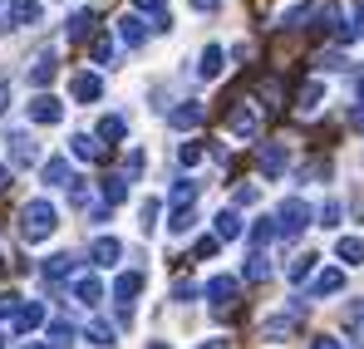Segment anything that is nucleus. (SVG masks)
Wrapping results in <instances>:
<instances>
[{
    "label": "nucleus",
    "mask_w": 364,
    "mask_h": 349,
    "mask_svg": "<svg viewBox=\"0 0 364 349\" xmlns=\"http://www.w3.org/2000/svg\"><path fill=\"white\" fill-rule=\"evenodd\" d=\"M60 227V212H55V202H45V197H35V202H25L20 207V236L35 246V241H45V236H55Z\"/></svg>",
    "instance_id": "f257e3e1"
},
{
    "label": "nucleus",
    "mask_w": 364,
    "mask_h": 349,
    "mask_svg": "<svg viewBox=\"0 0 364 349\" xmlns=\"http://www.w3.org/2000/svg\"><path fill=\"white\" fill-rule=\"evenodd\" d=\"M305 222H310V207H305L301 197H291V202H281V212H276V236L296 241V236L305 232Z\"/></svg>",
    "instance_id": "f03ea898"
},
{
    "label": "nucleus",
    "mask_w": 364,
    "mask_h": 349,
    "mask_svg": "<svg viewBox=\"0 0 364 349\" xmlns=\"http://www.w3.org/2000/svg\"><path fill=\"white\" fill-rule=\"evenodd\" d=\"M143 291V271H128L114 281V300H119V315L123 320H133V295Z\"/></svg>",
    "instance_id": "7ed1b4c3"
},
{
    "label": "nucleus",
    "mask_w": 364,
    "mask_h": 349,
    "mask_svg": "<svg viewBox=\"0 0 364 349\" xmlns=\"http://www.w3.org/2000/svg\"><path fill=\"white\" fill-rule=\"evenodd\" d=\"M207 300H212L217 310H232V300H237V276H212V281H207Z\"/></svg>",
    "instance_id": "20e7f679"
},
{
    "label": "nucleus",
    "mask_w": 364,
    "mask_h": 349,
    "mask_svg": "<svg viewBox=\"0 0 364 349\" xmlns=\"http://www.w3.org/2000/svg\"><path fill=\"white\" fill-rule=\"evenodd\" d=\"M256 163H261V173H266V177H281V173H286V163H291V158H286V143H266V148L256 153Z\"/></svg>",
    "instance_id": "39448f33"
},
{
    "label": "nucleus",
    "mask_w": 364,
    "mask_h": 349,
    "mask_svg": "<svg viewBox=\"0 0 364 349\" xmlns=\"http://www.w3.org/2000/svg\"><path fill=\"white\" fill-rule=\"evenodd\" d=\"M40 20V0H10V10H5V25H35Z\"/></svg>",
    "instance_id": "423d86ee"
},
{
    "label": "nucleus",
    "mask_w": 364,
    "mask_h": 349,
    "mask_svg": "<svg viewBox=\"0 0 364 349\" xmlns=\"http://www.w3.org/2000/svg\"><path fill=\"white\" fill-rule=\"evenodd\" d=\"M30 118H35V123H60V118H64V104L55 99V94H40V99L30 104Z\"/></svg>",
    "instance_id": "0eeeda50"
},
{
    "label": "nucleus",
    "mask_w": 364,
    "mask_h": 349,
    "mask_svg": "<svg viewBox=\"0 0 364 349\" xmlns=\"http://www.w3.org/2000/svg\"><path fill=\"white\" fill-rule=\"evenodd\" d=\"M69 89H74V99H79V104H94V99L104 94V79H99V74H74V84H69Z\"/></svg>",
    "instance_id": "6e6552de"
},
{
    "label": "nucleus",
    "mask_w": 364,
    "mask_h": 349,
    "mask_svg": "<svg viewBox=\"0 0 364 349\" xmlns=\"http://www.w3.org/2000/svg\"><path fill=\"white\" fill-rule=\"evenodd\" d=\"M40 325H45V305H40V300H30V305L15 310V330H20V335H30V330H40Z\"/></svg>",
    "instance_id": "1a4fd4ad"
},
{
    "label": "nucleus",
    "mask_w": 364,
    "mask_h": 349,
    "mask_svg": "<svg viewBox=\"0 0 364 349\" xmlns=\"http://www.w3.org/2000/svg\"><path fill=\"white\" fill-rule=\"evenodd\" d=\"M55 74H60V59H55V50H45V55L35 59V69H30V84H35V89H45Z\"/></svg>",
    "instance_id": "9d476101"
},
{
    "label": "nucleus",
    "mask_w": 364,
    "mask_h": 349,
    "mask_svg": "<svg viewBox=\"0 0 364 349\" xmlns=\"http://www.w3.org/2000/svg\"><path fill=\"white\" fill-rule=\"evenodd\" d=\"M335 261H345V266H364V241H360V236H340V241H335Z\"/></svg>",
    "instance_id": "9b49d317"
},
{
    "label": "nucleus",
    "mask_w": 364,
    "mask_h": 349,
    "mask_svg": "<svg viewBox=\"0 0 364 349\" xmlns=\"http://www.w3.org/2000/svg\"><path fill=\"white\" fill-rule=\"evenodd\" d=\"M35 158H40V153H35L30 133H15V138H10V163H15V168H30Z\"/></svg>",
    "instance_id": "f8f14e48"
},
{
    "label": "nucleus",
    "mask_w": 364,
    "mask_h": 349,
    "mask_svg": "<svg viewBox=\"0 0 364 349\" xmlns=\"http://www.w3.org/2000/svg\"><path fill=\"white\" fill-rule=\"evenodd\" d=\"M119 40L128 45V50H138V45L148 40V30H143V20H138V15H123V20H119Z\"/></svg>",
    "instance_id": "ddd939ff"
},
{
    "label": "nucleus",
    "mask_w": 364,
    "mask_h": 349,
    "mask_svg": "<svg viewBox=\"0 0 364 349\" xmlns=\"http://www.w3.org/2000/svg\"><path fill=\"white\" fill-rule=\"evenodd\" d=\"M202 114H207V109L187 99V104H178V109L168 114V123H173V128H197V123H202Z\"/></svg>",
    "instance_id": "4468645a"
},
{
    "label": "nucleus",
    "mask_w": 364,
    "mask_h": 349,
    "mask_svg": "<svg viewBox=\"0 0 364 349\" xmlns=\"http://www.w3.org/2000/svg\"><path fill=\"white\" fill-rule=\"evenodd\" d=\"M69 153H74V158H84V163H99V158H104V148H99V138H89V133H79V138H69Z\"/></svg>",
    "instance_id": "2eb2a0df"
},
{
    "label": "nucleus",
    "mask_w": 364,
    "mask_h": 349,
    "mask_svg": "<svg viewBox=\"0 0 364 349\" xmlns=\"http://www.w3.org/2000/svg\"><path fill=\"white\" fill-rule=\"evenodd\" d=\"M89 256H94V266H114V261H119V256H123V246H119V241H114V236H99Z\"/></svg>",
    "instance_id": "dca6fc26"
},
{
    "label": "nucleus",
    "mask_w": 364,
    "mask_h": 349,
    "mask_svg": "<svg viewBox=\"0 0 364 349\" xmlns=\"http://www.w3.org/2000/svg\"><path fill=\"white\" fill-rule=\"evenodd\" d=\"M89 30H94V10H74V15H69V25H64V35H69V40H84Z\"/></svg>",
    "instance_id": "f3484780"
},
{
    "label": "nucleus",
    "mask_w": 364,
    "mask_h": 349,
    "mask_svg": "<svg viewBox=\"0 0 364 349\" xmlns=\"http://www.w3.org/2000/svg\"><path fill=\"white\" fill-rule=\"evenodd\" d=\"M197 74H202V79H222V50H217V45H207V50H202Z\"/></svg>",
    "instance_id": "a211bd4d"
},
{
    "label": "nucleus",
    "mask_w": 364,
    "mask_h": 349,
    "mask_svg": "<svg viewBox=\"0 0 364 349\" xmlns=\"http://www.w3.org/2000/svg\"><path fill=\"white\" fill-rule=\"evenodd\" d=\"M45 182H50V187H69V182H74V177H69V163H64V158H50V163H45Z\"/></svg>",
    "instance_id": "6ab92c4d"
},
{
    "label": "nucleus",
    "mask_w": 364,
    "mask_h": 349,
    "mask_svg": "<svg viewBox=\"0 0 364 349\" xmlns=\"http://www.w3.org/2000/svg\"><path fill=\"white\" fill-rule=\"evenodd\" d=\"M256 128H261V123H256L251 109H237V114H232V133H237V138H256Z\"/></svg>",
    "instance_id": "aec40b11"
},
{
    "label": "nucleus",
    "mask_w": 364,
    "mask_h": 349,
    "mask_svg": "<svg viewBox=\"0 0 364 349\" xmlns=\"http://www.w3.org/2000/svg\"><path fill=\"white\" fill-rule=\"evenodd\" d=\"M232 236H242V217L237 212H217V241H232Z\"/></svg>",
    "instance_id": "412c9836"
},
{
    "label": "nucleus",
    "mask_w": 364,
    "mask_h": 349,
    "mask_svg": "<svg viewBox=\"0 0 364 349\" xmlns=\"http://www.w3.org/2000/svg\"><path fill=\"white\" fill-rule=\"evenodd\" d=\"M74 295H79L84 305H99V300H104V286H99L94 276H84V281H74Z\"/></svg>",
    "instance_id": "4be33fe9"
},
{
    "label": "nucleus",
    "mask_w": 364,
    "mask_h": 349,
    "mask_svg": "<svg viewBox=\"0 0 364 349\" xmlns=\"http://www.w3.org/2000/svg\"><path fill=\"white\" fill-rule=\"evenodd\" d=\"M69 271H74V256H50L45 261V281H64Z\"/></svg>",
    "instance_id": "5701e85b"
},
{
    "label": "nucleus",
    "mask_w": 364,
    "mask_h": 349,
    "mask_svg": "<svg viewBox=\"0 0 364 349\" xmlns=\"http://www.w3.org/2000/svg\"><path fill=\"white\" fill-rule=\"evenodd\" d=\"M320 99H325V84H320V79H310V84L301 89V109H305V114H310V109H320Z\"/></svg>",
    "instance_id": "b1692460"
},
{
    "label": "nucleus",
    "mask_w": 364,
    "mask_h": 349,
    "mask_svg": "<svg viewBox=\"0 0 364 349\" xmlns=\"http://www.w3.org/2000/svg\"><path fill=\"white\" fill-rule=\"evenodd\" d=\"M340 286H345V276H340V271H320V276H315V295H335Z\"/></svg>",
    "instance_id": "393cba45"
},
{
    "label": "nucleus",
    "mask_w": 364,
    "mask_h": 349,
    "mask_svg": "<svg viewBox=\"0 0 364 349\" xmlns=\"http://www.w3.org/2000/svg\"><path fill=\"white\" fill-rule=\"evenodd\" d=\"M128 197V177H104V202L114 207V202H123Z\"/></svg>",
    "instance_id": "a878e982"
},
{
    "label": "nucleus",
    "mask_w": 364,
    "mask_h": 349,
    "mask_svg": "<svg viewBox=\"0 0 364 349\" xmlns=\"http://www.w3.org/2000/svg\"><path fill=\"white\" fill-rule=\"evenodd\" d=\"M192 197H197V182H192V177H182L178 187H173V207H178V212H182V207H192Z\"/></svg>",
    "instance_id": "bb28decb"
},
{
    "label": "nucleus",
    "mask_w": 364,
    "mask_h": 349,
    "mask_svg": "<svg viewBox=\"0 0 364 349\" xmlns=\"http://www.w3.org/2000/svg\"><path fill=\"white\" fill-rule=\"evenodd\" d=\"M143 15H158V30H168V0H133Z\"/></svg>",
    "instance_id": "cd10ccee"
},
{
    "label": "nucleus",
    "mask_w": 364,
    "mask_h": 349,
    "mask_svg": "<svg viewBox=\"0 0 364 349\" xmlns=\"http://www.w3.org/2000/svg\"><path fill=\"white\" fill-rule=\"evenodd\" d=\"M158 212H163V202H158V197H148V202L138 207V217H143V232H153V227H158Z\"/></svg>",
    "instance_id": "c85d7f7f"
},
{
    "label": "nucleus",
    "mask_w": 364,
    "mask_h": 349,
    "mask_svg": "<svg viewBox=\"0 0 364 349\" xmlns=\"http://www.w3.org/2000/svg\"><path fill=\"white\" fill-rule=\"evenodd\" d=\"M89 345H114V325H104V320H94V325H89Z\"/></svg>",
    "instance_id": "c756f323"
},
{
    "label": "nucleus",
    "mask_w": 364,
    "mask_h": 349,
    "mask_svg": "<svg viewBox=\"0 0 364 349\" xmlns=\"http://www.w3.org/2000/svg\"><path fill=\"white\" fill-rule=\"evenodd\" d=\"M123 133H128V123H123L119 114H109L104 123H99V138H123Z\"/></svg>",
    "instance_id": "7c9ffc66"
},
{
    "label": "nucleus",
    "mask_w": 364,
    "mask_h": 349,
    "mask_svg": "<svg viewBox=\"0 0 364 349\" xmlns=\"http://www.w3.org/2000/svg\"><path fill=\"white\" fill-rule=\"evenodd\" d=\"M271 276V266H266V256L261 251H251V266H246V281H266Z\"/></svg>",
    "instance_id": "2f4dec72"
},
{
    "label": "nucleus",
    "mask_w": 364,
    "mask_h": 349,
    "mask_svg": "<svg viewBox=\"0 0 364 349\" xmlns=\"http://www.w3.org/2000/svg\"><path fill=\"white\" fill-rule=\"evenodd\" d=\"M178 163H182V168H197V163H202V143H182Z\"/></svg>",
    "instance_id": "473e14b6"
},
{
    "label": "nucleus",
    "mask_w": 364,
    "mask_h": 349,
    "mask_svg": "<svg viewBox=\"0 0 364 349\" xmlns=\"http://www.w3.org/2000/svg\"><path fill=\"white\" fill-rule=\"evenodd\" d=\"M94 64H114V40H109V35L94 40Z\"/></svg>",
    "instance_id": "72a5a7b5"
},
{
    "label": "nucleus",
    "mask_w": 364,
    "mask_h": 349,
    "mask_svg": "<svg viewBox=\"0 0 364 349\" xmlns=\"http://www.w3.org/2000/svg\"><path fill=\"white\" fill-rule=\"evenodd\" d=\"M69 340H74V325L55 320V325H50V345H69Z\"/></svg>",
    "instance_id": "f704fd0d"
},
{
    "label": "nucleus",
    "mask_w": 364,
    "mask_h": 349,
    "mask_svg": "<svg viewBox=\"0 0 364 349\" xmlns=\"http://www.w3.org/2000/svg\"><path fill=\"white\" fill-rule=\"evenodd\" d=\"M310 266H315V256H301V261H291V271H286V276H291V281H305V276H310Z\"/></svg>",
    "instance_id": "c9c22d12"
},
{
    "label": "nucleus",
    "mask_w": 364,
    "mask_h": 349,
    "mask_svg": "<svg viewBox=\"0 0 364 349\" xmlns=\"http://www.w3.org/2000/svg\"><path fill=\"white\" fill-rule=\"evenodd\" d=\"M217 246H222L217 236H202V241H197V261H212V256H217Z\"/></svg>",
    "instance_id": "e433bc0d"
},
{
    "label": "nucleus",
    "mask_w": 364,
    "mask_h": 349,
    "mask_svg": "<svg viewBox=\"0 0 364 349\" xmlns=\"http://www.w3.org/2000/svg\"><path fill=\"white\" fill-rule=\"evenodd\" d=\"M335 222H340V202H325L320 207V227H335Z\"/></svg>",
    "instance_id": "4c0bfd02"
},
{
    "label": "nucleus",
    "mask_w": 364,
    "mask_h": 349,
    "mask_svg": "<svg viewBox=\"0 0 364 349\" xmlns=\"http://www.w3.org/2000/svg\"><path fill=\"white\" fill-rule=\"evenodd\" d=\"M271 232H276L271 222H256V227H251V241H256V246H266V241H271Z\"/></svg>",
    "instance_id": "58836bf2"
},
{
    "label": "nucleus",
    "mask_w": 364,
    "mask_h": 349,
    "mask_svg": "<svg viewBox=\"0 0 364 349\" xmlns=\"http://www.w3.org/2000/svg\"><path fill=\"white\" fill-rule=\"evenodd\" d=\"M350 35H364V0H355V15H350Z\"/></svg>",
    "instance_id": "ea45409f"
},
{
    "label": "nucleus",
    "mask_w": 364,
    "mask_h": 349,
    "mask_svg": "<svg viewBox=\"0 0 364 349\" xmlns=\"http://www.w3.org/2000/svg\"><path fill=\"white\" fill-rule=\"evenodd\" d=\"M173 295H178V300H192V295H197V286H192V281H178V286H173Z\"/></svg>",
    "instance_id": "a19ab883"
},
{
    "label": "nucleus",
    "mask_w": 364,
    "mask_h": 349,
    "mask_svg": "<svg viewBox=\"0 0 364 349\" xmlns=\"http://www.w3.org/2000/svg\"><path fill=\"white\" fill-rule=\"evenodd\" d=\"M143 163H148L143 153H128V177H138V173H143Z\"/></svg>",
    "instance_id": "79ce46f5"
},
{
    "label": "nucleus",
    "mask_w": 364,
    "mask_h": 349,
    "mask_svg": "<svg viewBox=\"0 0 364 349\" xmlns=\"http://www.w3.org/2000/svg\"><path fill=\"white\" fill-rule=\"evenodd\" d=\"M5 109H10V84L0 79V114H5Z\"/></svg>",
    "instance_id": "37998d69"
},
{
    "label": "nucleus",
    "mask_w": 364,
    "mask_h": 349,
    "mask_svg": "<svg viewBox=\"0 0 364 349\" xmlns=\"http://www.w3.org/2000/svg\"><path fill=\"white\" fill-rule=\"evenodd\" d=\"M192 10H217V0H192Z\"/></svg>",
    "instance_id": "c03bdc74"
},
{
    "label": "nucleus",
    "mask_w": 364,
    "mask_h": 349,
    "mask_svg": "<svg viewBox=\"0 0 364 349\" xmlns=\"http://www.w3.org/2000/svg\"><path fill=\"white\" fill-rule=\"evenodd\" d=\"M5 187H10V168L0 163V192H5Z\"/></svg>",
    "instance_id": "a18cd8bd"
},
{
    "label": "nucleus",
    "mask_w": 364,
    "mask_h": 349,
    "mask_svg": "<svg viewBox=\"0 0 364 349\" xmlns=\"http://www.w3.org/2000/svg\"><path fill=\"white\" fill-rule=\"evenodd\" d=\"M315 349H340V340H315Z\"/></svg>",
    "instance_id": "49530a36"
},
{
    "label": "nucleus",
    "mask_w": 364,
    "mask_h": 349,
    "mask_svg": "<svg viewBox=\"0 0 364 349\" xmlns=\"http://www.w3.org/2000/svg\"><path fill=\"white\" fill-rule=\"evenodd\" d=\"M360 104H364V79H360Z\"/></svg>",
    "instance_id": "de8ad7c7"
},
{
    "label": "nucleus",
    "mask_w": 364,
    "mask_h": 349,
    "mask_svg": "<svg viewBox=\"0 0 364 349\" xmlns=\"http://www.w3.org/2000/svg\"><path fill=\"white\" fill-rule=\"evenodd\" d=\"M30 349H50V345H30Z\"/></svg>",
    "instance_id": "09e8293b"
},
{
    "label": "nucleus",
    "mask_w": 364,
    "mask_h": 349,
    "mask_svg": "<svg viewBox=\"0 0 364 349\" xmlns=\"http://www.w3.org/2000/svg\"><path fill=\"white\" fill-rule=\"evenodd\" d=\"M0 349H5V335H0Z\"/></svg>",
    "instance_id": "8fccbe9b"
},
{
    "label": "nucleus",
    "mask_w": 364,
    "mask_h": 349,
    "mask_svg": "<svg viewBox=\"0 0 364 349\" xmlns=\"http://www.w3.org/2000/svg\"><path fill=\"white\" fill-rule=\"evenodd\" d=\"M153 349H168V345H153Z\"/></svg>",
    "instance_id": "3c124183"
}]
</instances>
